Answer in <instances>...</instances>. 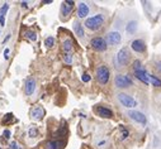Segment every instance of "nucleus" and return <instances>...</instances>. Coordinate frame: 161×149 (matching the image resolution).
Segmentation results:
<instances>
[{
    "label": "nucleus",
    "instance_id": "1",
    "mask_svg": "<svg viewBox=\"0 0 161 149\" xmlns=\"http://www.w3.org/2000/svg\"><path fill=\"white\" fill-rule=\"evenodd\" d=\"M104 22H105V17L103 14H95L93 17L86 18L85 22H84V25L86 27L89 31L95 32V31L102 28V25L104 24Z\"/></svg>",
    "mask_w": 161,
    "mask_h": 149
},
{
    "label": "nucleus",
    "instance_id": "2",
    "mask_svg": "<svg viewBox=\"0 0 161 149\" xmlns=\"http://www.w3.org/2000/svg\"><path fill=\"white\" fill-rule=\"evenodd\" d=\"M117 100L119 101V104L124 106L126 109H135L137 106V101L135 100V97H132L131 95L124 93V92H119L117 95Z\"/></svg>",
    "mask_w": 161,
    "mask_h": 149
},
{
    "label": "nucleus",
    "instance_id": "3",
    "mask_svg": "<svg viewBox=\"0 0 161 149\" xmlns=\"http://www.w3.org/2000/svg\"><path fill=\"white\" fill-rule=\"evenodd\" d=\"M111 77V72L109 68L105 64H100L97 68V80L100 85H107Z\"/></svg>",
    "mask_w": 161,
    "mask_h": 149
},
{
    "label": "nucleus",
    "instance_id": "4",
    "mask_svg": "<svg viewBox=\"0 0 161 149\" xmlns=\"http://www.w3.org/2000/svg\"><path fill=\"white\" fill-rule=\"evenodd\" d=\"M114 85L118 89H127L133 85V81L128 75H117L114 78Z\"/></svg>",
    "mask_w": 161,
    "mask_h": 149
},
{
    "label": "nucleus",
    "instance_id": "5",
    "mask_svg": "<svg viewBox=\"0 0 161 149\" xmlns=\"http://www.w3.org/2000/svg\"><path fill=\"white\" fill-rule=\"evenodd\" d=\"M129 57H131V55H129L128 48H126V47H124V48H120L119 52L117 53V57H115L118 66H119V67L127 66L128 62H129Z\"/></svg>",
    "mask_w": 161,
    "mask_h": 149
},
{
    "label": "nucleus",
    "instance_id": "6",
    "mask_svg": "<svg viewBox=\"0 0 161 149\" xmlns=\"http://www.w3.org/2000/svg\"><path fill=\"white\" fill-rule=\"evenodd\" d=\"M90 46L93 47V49H95L98 52H104L108 48V43H107V40L102 37H95L90 40Z\"/></svg>",
    "mask_w": 161,
    "mask_h": 149
},
{
    "label": "nucleus",
    "instance_id": "7",
    "mask_svg": "<svg viewBox=\"0 0 161 149\" xmlns=\"http://www.w3.org/2000/svg\"><path fill=\"white\" fill-rule=\"evenodd\" d=\"M37 89V82L34 77H28L24 82V93L27 96H32V95L36 92Z\"/></svg>",
    "mask_w": 161,
    "mask_h": 149
},
{
    "label": "nucleus",
    "instance_id": "8",
    "mask_svg": "<svg viewBox=\"0 0 161 149\" xmlns=\"http://www.w3.org/2000/svg\"><path fill=\"white\" fill-rule=\"evenodd\" d=\"M128 116L133 120V121H136V123L141 124V125H146L147 124V118L143 113L141 111H137V110H129L128 111Z\"/></svg>",
    "mask_w": 161,
    "mask_h": 149
},
{
    "label": "nucleus",
    "instance_id": "9",
    "mask_svg": "<svg viewBox=\"0 0 161 149\" xmlns=\"http://www.w3.org/2000/svg\"><path fill=\"white\" fill-rule=\"evenodd\" d=\"M105 40H107V43L111 44V46H118L120 42H122V35H120V33L117 32V31H112L107 34Z\"/></svg>",
    "mask_w": 161,
    "mask_h": 149
},
{
    "label": "nucleus",
    "instance_id": "10",
    "mask_svg": "<svg viewBox=\"0 0 161 149\" xmlns=\"http://www.w3.org/2000/svg\"><path fill=\"white\" fill-rule=\"evenodd\" d=\"M74 5H75V3L70 2V0H66V2H63L61 4V15H62V18H67L71 14V11L74 10Z\"/></svg>",
    "mask_w": 161,
    "mask_h": 149
},
{
    "label": "nucleus",
    "instance_id": "11",
    "mask_svg": "<svg viewBox=\"0 0 161 149\" xmlns=\"http://www.w3.org/2000/svg\"><path fill=\"white\" fill-rule=\"evenodd\" d=\"M89 13H90V8H89V5L86 4V3H79V5H77V20L79 19H84V18H86L88 15H89Z\"/></svg>",
    "mask_w": 161,
    "mask_h": 149
},
{
    "label": "nucleus",
    "instance_id": "12",
    "mask_svg": "<svg viewBox=\"0 0 161 149\" xmlns=\"http://www.w3.org/2000/svg\"><path fill=\"white\" fill-rule=\"evenodd\" d=\"M45 114H46V111H45V109L42 106H36L34 109H32V111H31V118L34 121H41L43 119Z\"/></svg>",
    "mask_w": 161,
    "mask_h": 149
},
{
    "label": "nucleus",
    "instance_id": "13",
    "mask_svg": "<svg viewBox=\"0 0 161 149\" xmlns=\"http://www.w3.org/2000/svg\"><path fill=\"white\" fill-rule=\"evenodd\" d=\"M131 48H132V51H135L137 53H143L146 51V43L142 39H135V40H132Z\"/></svg>",
    "mask_w": 161,
    "mask_h": 149
},
{
    "label": "nucleus",
    "instance_id": "14",
    "mask_svg": "<svg viewBox=\"0 0 161 149\" xmlns=\"http://www.w3.org/2000/svg\"><path fill=\"white\" fill-rule=\"evenodd\" d=\"M95 113L98 114V116L104 118V119H111V118H113V111H112L111 109H108V107H105V106H97Z\"/></svg>",
    "mask_w": 161,
    "mask_h": 149
},
{
    "label": "nucleus",
    "instance_id": "15",
    "mask_svg": "<svg viewBox=\"0 0 161 149\" xmlns=\"http://www.w3.org/2000/svg\"><path fill=\"white\" fill-rule=\"evenodd\" d=\"M72 31H74V33H75L79 38H84V37H85L84 25L80 23L79 20H74V23H72Z\"/></svg>",
    "mask_w": 161,
    "mask_h": 149
},
{
    "label": "nucleus",
    "instance_id": "16",
    "mask_svg": "<svg viewBox=\"0 0 161 149\" xmlns=\"http://www.w3.org/2000/svg\"><path fill=\"white\" fill-rule=\"evenodd\" d=\"M135 77L137 80H140L142 84L145 85H149L150 81H149V73H147L145 70H141V71H135Z\"/></svg>",
    "mask_w": 161,
    "mask_h": 149
},
{
    "label": "nucleus",
    "instance_id": "17",
    "mask_svg": "<svg viewBox=\"0 0 161 149\" xmlns=\"http://www.w3.org/2000/svg\"><path fill=\"white\" fill-rule=\"evenodd\" d=\"M9 10V4L4 3L0 6V27L5 25V17H7V11Z\"/></svg>",
    "mask_w": 161,
    "mask_h": 149
},
{
    "label": "nucleus",
    "instance_id": "18",
    "mask_svg": "<svg viewBox=\"0 0 161 149\" xmlns=\"http://www.w3.org/2000/svg\"><path fill=\"white\" fill-rule=\"evenodd\" d=\"M62 49L65 53H71L74 51V43L70 38H66L62 42Z\"/></svg>",
    "mask_w": 161,
    "mask_h": 149
},
{
    "label": "nucleus",
    "instance_id": "19",
    "mask_svg": "<svg viewBox=\"0 0 161 149\" xmlns=\"http://www.w3.org/2000/svg\"><path fill=\"white\" fill-rule=\"evenodd\" d=\"M137 28H138V23L136 20H131L127 25H126V32L128 34H135L137 32Z\"/></svg>",
    "mask_w": 161,
    "mask_h": 149
},
{
    "label": "nucleus",
    "instance_id": "20",
    "mask_svg": "<svg viewBox=\"0 0 161 149\" xmlns=\"http://www.w3.org/2000/svg\"><path fill=\"white\" fill-rule=\"evenodd\" d=\"M63 147L62 140H50L46 144V149H61Z\"/></svg>",
    "mask_w": 161,
    "mask_h": 149
},
{
    "label": "nucleus",
    "instance_id": "21",
    "mask_svg": "<svg viewBox=\"0 0 161 149\" xmlns=\"http://www.w3.org/2000/svg\"><path fill=\"white\" fill-rule=\"evenodd\" d=\"M24 38L31 40V42H36L38 37H37V33L33 32V31H25L24 32Z\"/></svg>",
    "mask_w": 161,
    "mask_h": 149
},
{
    "label": "nucleus",
    "instance_id": "22",
    "mask_svg": "<svg viewBox=\"0 0 161 149\" xmlns=\"http://www.w3.org/2000/svg\"><path fill=\"white\" fill-rule=\"evenodd\" d=\"M149 81L150 84L155 87H161V80L157 77V76H154V75H149Z\"/></svg>",
    "mask_w": 161,
    "mask_h": 149
},
{
    "label": "nucleus",
    "instance_id": "23",
    "mask_svg": "<svg viewBox=\"0 0 161 149\" xmlns=\"http://www.w3.org/2000/svg\"><path fill=\"white\" fill-rule=\"evenodd\" d=\"M55 37H52V35H50V37H47L46 39H45V46L50 49V48H52L53 46H55Z\"/></svg>",
    "mask_w": 161,
    "mask_h": 149
},
{
    "label": "nucleus",
    "instance_id": "24",
    "mask_svg": "<svg viewBox=\"0 0 161 149\" xmlns=\"http://www.w3.org/2000/svg\"><path fill=\"white\" fill-rule=\"evenodd\" d=\"M62 60L66 64H72L74 62V56L71 55V53H65V55L62 56Z\"/></svg>",
    "mask_w": 161,
    "mask_h": 149
},
{
    "label": "nucleus",
    "instance_id": "25",
    "mask_svg": "<svg viewBox=\"0 0 161 149\" xmlns=\"http://www.w3.org/2000/svg\"><path fill=\"white\" fill-rule=\"evenodd\" d=\"M141 70H145L142 67V63H141V61L136 60L135 62H133V72H135V71H141Z\"/></svg>",
    "mask_w": 161,
    "mask_h": 149
},
{
    "label": "nucleus",
    "instance_id": "26",
    "mask_svg": "<svg viewBox=\"0 0 161 149\" xmlns=\"http://www.w3.org/2000/svg\"><path fill=\"white\" fill-rule=\"evenodd\" d=\"M9 148H10V149H23V148L20 147V144H19L18 142H15V140H11V142L9 143Z\"/></svg>",
    "mask_w": 161,
    "mask_h": 149
},
{
    "label": "nucleus",
    "instance_id": "27",
    "mask_svg": "<svg viewBox=\"0 0 161 149\" xmlns=\"http://www.w3.org/2000/svg\"><path fill=\"white\" fill-rule=\"evenodd\" d=\"M37 135H38L37 128H31V129H29V137H31V138H36Z\"/></svg>",
    "mask_w": 161,
    "mask_h": 149
},
{
    "label": "nucleus",
    "instance_id": "28",
    "mask_svg": "<svg viewBox=\"0 0 161 149\" xmlns=\"http://www.w3.org/2000/svg\"><path fill=\"white\" fill-rule=\"evenodd\" d=\"M81 80L84 81V82H89V81L91 80V77H90V75H88V73H84V75L81 76Z\"/></svg>",
    "mask_w": 161,
    "mask_h": 149
},
{
    "label": "nucleus",
    "instance_id": "29",
    "mask_svg": "<svg viewBox=\"0 0 161 149\" xmlns=\"http://www.w3.org/2000/svg\"><path fill=\"white\" fill-rule=\"evenodd\" d=\"M3 135H4V138H5V139H10L11 133H10V130H4V131H3Z\"/></svg>",
    "mask_w": 161,
    "mask_h": 149
},
{
    "label": "nucleus",
    "instance_id": "30",
    "mask_svg": "<svg viewBox=\"0 0 161 149\" xmlns=\"http://www.w3.org/2000/svg\"><path fill=\"white\" fill-rule=\"evenodd\" d=\"M9 53H10V49L5 48V51H4V58L5 60H9Z\"/></svg>",
    "mask_w": 161,
    "mask_h": 149
},
{
    "label": "nucleus",
    "instance_id": "31",
    "mask_svg": "<svg viewBox=\"0 0 161 149\" xmlns=\"http://www.w3.org/2000/svg\"><path fill=\"white\" fill-rule=\"evenodd\" d=\"M128 137V130H123L122 131V139H126Z\"/></svg>",
    "mask_w": 161,
    "mask_h": 149
},
{
    "label": "nucleus",
    "instance_id": "32",
    "mask_svg": "<svg viewBox=\"0 0 161 149\" xmlns=\"http://www.w3.org/2000/svg\"><path fill=\"white\" fill-rule=\"evenodd\" d=\"M20 5H22V8L27 9V8H28V2H22V3H20Z\"/></svg>",
    "mask_w": 161,
    "mask_h": 149
},
{
    "label": "nucleus",
    "instance_id": "33",
    "mask_svg": "<svg viewBox=\"0 0 161 149\" xmlns=\"http://www.w3.org/2000/svg\"><path fill=\"white\" fill-rule=\"evenodd\" d=\"M11 118H13V115H11V114H8V115L5 116V119H4V121H3V123H7V121H8L9 119H11Z\"/></svg>",
    "mask_w": 161,
    "mask_h": 149
},
{
    "label": "nucleus",
    "instance_id": "34",
    "mask_svg": "<svg viewBox=\"0 0 161 149\" xmlns=\"http://www.w3.org/2000/svg\"><path fill=\"white\" fill-rule=\"evenodd\" d=\"M156 67H157V70L161 72V61L160 62H157V64H156Z\"/></svg>",
    "mask_w": 161,
    "mask_h": 149
},
{
    "label": "nucleus",
    "instance_id": "35",
    "mask_svg": "<svg viewBox=\"0 0 161 149\" xmlns=\"http://www.w3.org/2000/svg\"><path fill=\"white\" fill-rule=\"evenodd\" d=\"M9 38H10V34H8V35L5 37V39H4V43H5V42H8V40H9Z\"/></svg>",
    "mask_w": 161,
    "mask_h": 149
},
{
    "label": "nucleus",
    "instance_id": "36",
    "mask_svg": "<svg viewBox=\"0 0 161 149\" xmlns=\"http://www.w3.org/2000/svg\"><path fill=\"white\" fill-rule=\"evenodd\" d=\"M52 3V0H45L43 2V4H51Z\"/></svg>",
    "mask_w": 161,
    "mask_h": 149
}]
</instances>
